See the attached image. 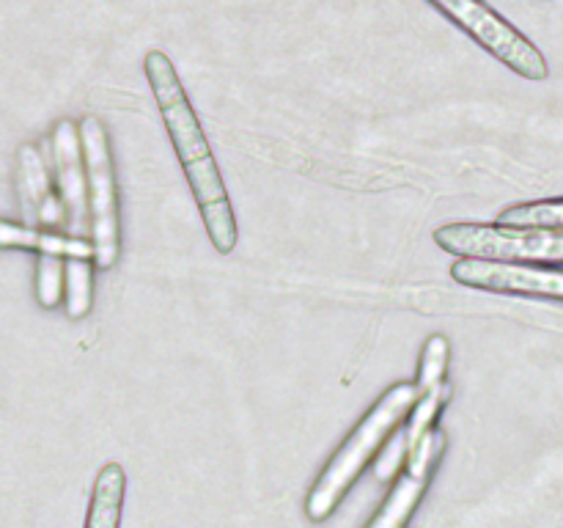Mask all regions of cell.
Returning a JSON list of instances; mask_svg holds the SVG:
<instances>
[{"instance_id":"6da1fadb","label":"cell","mask_w":563,"mask_h":528,"mask_svg":"<svg viewBox=\"0 0 563 528\" xmlns=\"http://www.w3.org/2000/svg\"><path fill=\"white\" fill-rule=\"evenodd\" d=\"M143 69H146L154 102H157L159 116H163V124L176 148V157L185 168L192 196H196L198 209H201L209 240H212L218 253H231L236 240H240L234 209H231L223 176H220L218 163H214V154L201 130V121H198L196 110H192L190 99L185 94V86L176 75L174 61L159 53V50H152L143 58Z\"/></svg>"},{"instance_id":"7a4b0ae2","label":"cell","mask_w":563,"mask_h":528,"mask_svg":"<svg viewBox=\"0 0 563 528\" xmlns=\"http://www.w3.org/2000/svg\"><path fill=\"white\" fill-rule=\"evenodd\" d=\"M418 402V388L416 383H399L394 388H388L383 394V399L372 407V410L363 416V421L357 424L355 432L344 440L339 451H335L333 460L324 465V471L319 473L317 484L311 487L306 498V515L308 520L322 522L328 520L335 512V506L344 501V495L350 493L352 484L357 482L363 471L368 468V462L377 457V451L383 449L385 440L396 432L401 421H407V416L412 413Z\"/></svg>"},{"instance_id":"3957f363","label":"cell","mask_w":563,"mask_h":528,"mask_svg":"<svg viewBox=\"0 0 563 528\" xmlns=\"http://www.w3.org/2000/svg\"><path fill=\"white\" fill-rule=\"evenodd\" d=\"M434 242L460 258L506 264H563V231L511 229L498 223H449L434 231Z\"/></svg>"},{"instance_id":"277c9868","label":"cell","mask_w":563,"mask_h":528,"mask_svg":"<svg viewBox=\"0 0 563 528\" xmlns=\"http://www.w3.org/2000/svg\"><path fill=\"white\" fill-rule=\"evenodd\" d=\"M80 146L86 163L88 204H91V231H93V264L110 270L121 251L119 229V190H115V168L110 154L108 130L97 116H86L80 121Z\"/></svg>"},{"instance_id":"5b68a950","label":"cell","mask_w":563,"mask_h":528,"mask_svg":"<svg viewBox=\"0 0 563 528\" xmlns=\"http://www.w3.org/2000/svg\"><path fill=\"white\" fill-rule=\"evenodd\" d=\"M440 14L449 16L451 22L471 33L487 53H493L500 64L509 66L526 80H544L548 77V58L537 50V44L528 42L511 22L487 3L476 0H432Z\"/></svg>"},{"instance_id":"8992f818","label":"cell","mask_w":563,"mask_h":528,"mask_svg":"<svg viewBox=\"0 0 563 528\" xmlns=\"http://www.w3.org/2000/svg\"><path fill=\"white\" fill-rule=\"evenodd\" d=\"M53 160L58 176V196L66 212V237L80 245H93L91 204H88L86 163H82L80 127L58 121L53 130Z\"/></svg>"},{"instance_id":"52a82bcc","label":"cell","mask_w":563,"mask_h":528,"mask_svg":"<svg viewBox=\"0 0 563 528\" xmlns=\"http://www.w3.org/2000/svg\"><path fill=\"white\" fill-rule=\"evenodd\" d=\"M451 278L471 289L504 292V295L542 297L563 302V270L537 267V264L482 262V258H456Z\"/></svg>"},{"instance_id":"ba28073f","label":"cell","mask_w":563,"mask_h":528,"mask_svg":"<svg viewBox=\"0 0 563 528\" xmlns=\"http://www.w3.org/2000/svg\"><path fill=\"white\" fill-rule=\"evenodd\" d=\"M443 446L445 435L440 429H432L416 449L407 451L405 471L399 473V479L388 490L383 506H379V512L366 528H407V522H410V517L416 515L423 495H427L429 479H432L434 465L443 454Z\"/></svg>"},{"instance_id":"9c48e42d","label":"cell","mask_w":563,"mask_h":528,"mask_svg":"<svg viewBox=\"0 0 563 528\" xmlns=\"http://www.w3.org/2000/svg\"><path fill=\"white\" fill-rule=\"evenodd\" d=\"M20 196L27 229L66 237L64 204H60V196L53 193V182L36 146L20 148Z\"/></svg>"},{"instance_id":"30bf717a","label":"cell","mask_w":563,"mask_h":528,"mask_svg":"<svg viewBox=\"0 0 563 528\" xmlns=\"http://www.w3.org/2000/svg\"><path fill=\"white\" fill-rule=\"evenodd\" d=\"M126 473L121 462H108L97 473L91 493V506L86 515V528H119L124 515Z\"/></svg>"},{"instance_id":"8fae6325","label":"cell","mask_w":563,"mask_h":528,"mask_svg":"<svg viewBox=\"0 0 563 528\" xmlns=\"http://www.w3.org/2000/svg\"><path fill=\"white\" fill-rule=\"evenodd\" d=\"M0 248H22V251L49 253V256H60L66 262H93V245H80L71 242L69 237L44 234V231L27 229V226L9 223L0 220Z\"/></svg>"},{"instance_id":"7c38bea8","label":"cell","mask_w":563,"mask_h":528,"mask_svg":"<svg viewBox=\"0 0 563 528\" xmlns=\"http://www.w3.org/2000/svg\"><path fill=\"white\" fill-rule=\"evenodd\" d=\"M498 226L563 231V198H544V201L517 204V207L498 215Z\"/></svg>"},{"instance_id":"4fadbf2b","label":"cell","mask_w":563,"mask_h":528,"mask_svg":"<svg viewBox=\"0 0 563 528\" xmlns=\"http://www.w3.org/2000/svg\"><path fill=\"white\" fill-rule=\"evenodd\" d=\"M449 358L451 346L445 336H429V341L423 344L421 352V366H418V380L416 388L418 396L432 394V391H440L449 385Z\"/></svg>"},{"instance_id":"5bb4252c","label":"cell","mask_w":563,"mask_h":528,"mask_svg":"<svg viewBox=\"0 0 563 528\" xmlns=\"http://www.w3.org/2000/svg\"><path fill=\"white\" fill-rule=\"evenodd\" d=\"M449 396H451V388L445 385V388L440 391H432V394H423L418 396L416 407H412V413L407 416V429H405V454L407 451L416 449L418 443H421L423 438H427L432 429H438L434 424H438L440 413H443V407L449 405Z\"/></svg>"},{"instance_id":"9a60e30c","label":"cell","mask_w":563,"mask_h":528,"mask_svg":"<svg viewBox=\"0 0 563 528\" xmlns=\"http://www.w3.org/2000/svg\"><path fill=\"white\" fill-rule=\"evenodd\" d=\"M93 297V264L66 262V311L71 319L86 317Z\"/></svg>"},{"instance_id":"2e32d148","label":"cell","mask_w":563,"mask_h":528,"mask_svg":"<svg viewBox=\"0 0 563 528\" xmlns=\"http://www.w3.org/2000/svg\"><path fill=\"white\" fill-rule=\"evenodd\" d=\"M66 286V264L60 256H49L42 253L38 256V273H36V295L38 302L47 308L58 306L60 295H64Z\"/></svg>"}]
</instances>
